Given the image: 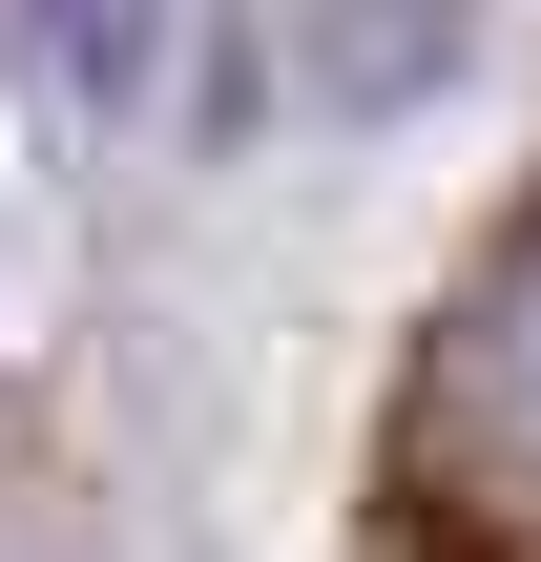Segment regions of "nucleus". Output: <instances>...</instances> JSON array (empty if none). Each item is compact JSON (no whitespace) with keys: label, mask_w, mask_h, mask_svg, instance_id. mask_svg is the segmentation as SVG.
Here are the masks:
<instances>
[{"label":"nucleus","mask_w":541,"mask_h":562,"mask_svg":"<svg viewBox=\"0 0 541 562\" xmlns=\"http://www.w3.org/2000/svg\"><path fill=\"white\" fill-rule=\"evenodd\" d=\"M375 562H541V146L500 167V209L459 229V271L396 334Z\"/></svg>","instance_id":"1"}]
</instances>
